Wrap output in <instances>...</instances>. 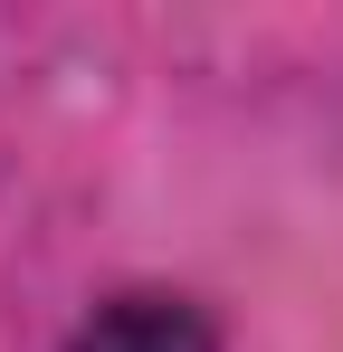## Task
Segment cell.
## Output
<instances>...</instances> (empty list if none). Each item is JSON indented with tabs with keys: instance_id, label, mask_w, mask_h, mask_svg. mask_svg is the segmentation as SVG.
<instances>
[{
	"instance_id": "6da1fadb",
	"label": "cell",
	"mask_w": 343,
	"mask_h": 352,
	"mask_svg": "<svg viewBox=\"0 0 343 352\" xmlns=\"http://www.w3.org/2000/svg\"><path fill=\"white\" fill-rule=\"evenodd\" d=\"M76 352H220V343H210V324H200L191 305H172V295H124V305H105V314L76 333Z\"/></svg>"
}]
</instances>
